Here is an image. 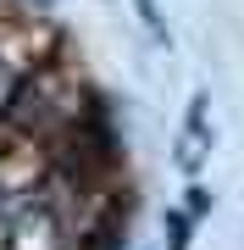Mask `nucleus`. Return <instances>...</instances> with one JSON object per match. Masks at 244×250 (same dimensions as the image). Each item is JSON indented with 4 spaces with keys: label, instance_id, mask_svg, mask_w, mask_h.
<instances>
[{
    "label": "nucleus",
    "instance_id": "nucleus-1",
    "mask_svg": "<svg viewBox=\"0 0 244 250\" xmlns=\"http://www.w3.org/2000/svg\"><path fill=\"white\" fill-rule=\"evenodd\" d=\"M0 250H73L67 217L56 211V206H45V200H34V195H28V200L17 206V211H11Z\"/></svg>",
    "mask_w": 244,
    "mask_h": 250
},
{
    "label": "nucleus",
    "instance_id": "nucleus-2",
    "mask_svg": "<svg viewBox=\"0 0 244 250\" xmlns=\"http://www.w3.org/2000/svg\"><path fill=\"white\" fill-rule=\"evenodd\" d=\"M22 78H28V72H17L6 56H0V123H6V111H11V100H17V83Z\"/></svg>",
    "mask_w": 244,
    "mask_h": 250
},
{
    "label": "nucleus",
    "instance_id": "nucleus-3",
    "mask_svg": "<svg viewBox=\"0 0 244 250\" xmlns=\"http://www.w3.org/2000/svg\"><path fill=\"white\" fill-rule=\"evenodd\" d=\"M167 233H172V250H189L194 217H189V211H167Z\"/></svg>",
    "mask_w": 244,
    "mask_h": 250
},
{
    "label": "nucleus",
    "instance_id": "nucleus-4",
    "mask_svg": "<svg viewBox=\"0 0 244 250\" xmlns=\"http://www.w3.org/2000/svg\"><path fill=\"white\" fill-rule=\"evenodd\" d=\"M200 211H211V195L200 184H189V217H200Z\"/></svg>",
    "mask_w": 244,
    "mask_h": 250
}]
</instances>
